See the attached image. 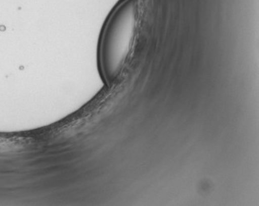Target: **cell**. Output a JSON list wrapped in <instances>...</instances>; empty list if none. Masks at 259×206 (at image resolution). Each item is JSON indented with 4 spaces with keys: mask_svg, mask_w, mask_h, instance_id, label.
<instances>
[{
    "mask_svg": "<svg viewBox=\"0 0 259 206\" xmlns=\"http://www.w3.org/2000/svg\"><path fill=\"white\" fill-rule=\"evenodd\" d=\"M136 0H123L104 26L100 44V67L104 80L112 84L121 75L134 44L137 29Z\"/></svg>",
    "mask_w": 259,
    "mask_h": 206,
    "instance_id": "obj_1",
    "label": "cell"
}]
</instances>
